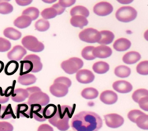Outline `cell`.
Returning a JSON list of instances; mask_svg holds the SVG:
<instances>
[{"mask_svg":"<svg viewBox=\"0 0 148 131\" xmlns=\"http://www.w3.org/2000/svg\"><path fill=\"white\" fill-rule=\"evenodd\" d=\"M9 1H3L0 3V14H8L11 13L13 10V7L11 4L8 3Z\"/></svg>","mask_w":148,"mask_h":131,"instance_id":"obj_40","label":"cell"},{"mask_svg":"<svg viewBox=\"0 0 148 131\" xmlns=\"http://www.w3.org/2000/svg\"><path fill=\"white\" fill-rule=\"evenodd\" d=\"M12 117L14 118H16L11 105L9 104L8 106H2L0 104V119H9Z\"/></svg>","mask_w":148,"mask_h":131,"instance_id":"obj_22","label":"cell"},{"mask_svg":"<svg viewBox=\"0 0 148 131\" xmlns=\"http://www.w3.org/2000/svg\"><path fill=\"white\" fill-rule=\"evenodd\" d=\"M14 127L11 124L6 121H0V131H13Z\"/></svg>","mask_w":148,"mask_h":131,"instance_id":"obj_44","label":"cell"},{"mask_svg":"<svg viewBox=\"0 0 148 131\" xmlns=\"http://www.w3.org/2000/svg\"><path fill=\"white\" fill-rule=\"evenodd\" d=\"M100 100L103 103L107 105L114 104L118 100L116 93L111 90H106L101 94Z\"/></svg>","mask_w":148,"mask_h":131,"instance_id":"obj_16","label":"cell"},{"mask_svg":"<svg viewBox=\"0 0 148 131\" xmlns=\"http://www.w3.org/2000/svg\"><path fill=\"white\" fill-rule=\"evenodd\" d=\"M99 93L95 88L89 87L83 89L81 93L82 97L87 100H92L98 97Z\"/></svg>","mask_w":148,"mask_h":131,"instance_id":"obj_30","label":"cell"},{"mask_svg":"<svg viewBox=\"0 0 148 131\" xmlns=\"http://www.w3.org/2000/svg\"><path fill=\"white\" fill-rule=\"evenodd\" d=\"M138 103L141 109L144 111H148V96L142 98Z\"/></svg>","mask_w":148,"mask_h":131,"instance_id":"obj_46","label":"cell"},{"mask_svg":"<svg viewBox=\"0 0 148 131\" xmlns=\"http://www.w3.org/2000/svg\"><path fill=\"white\" fill-rule=\"evenodd\" d=\"M135 123L139 128L145 130L148 129V115L145 114L140 116L135 121Z\"/></svg>","mask_w":148,"mask_h":131,"instance_id":"obj_36","label":"cell"},{"mask_svg":"<svg viewBox=\"0 0 148 131\" xmlns=\"http://www.w3.org/2000/svg\"><path fill=\"white\" fill-rule=\"evenodd\" d=\"M22 44L25 49L34 52H39L45 49V46L32 35H27L22 39Z\"/></svg>","mask_w":148,"mask_h":131,"instance_id":"obj_6","label":"cell"},{"mask_svg":"<svg viewBox=\"0 0 148 131\" xmlns=\"http://www.w3.org/2000/svg\"><path fill=\"white\" fill-rule=\"evenodd\" d=\"M37 79L34 75L27 73L20 75L18 78V82L23 86H29L36 82Z\"/></svg>","mask_w":148,"mask_h":131,"instance_id":"obj_26","label":"cell"},{"mask_svg":"<svg viewBox=\"0 0 148 131\" xmlns=\"http://www.w3.org/2000/svg\"><path fill=\"white\" fill-rule=\"evenodd\" d=\"M18 63L15 61H10L7 64L5 68L4 72L8 75H11L14 74L18 70Z\"/></svg>","mask_w":148,"mask_h":131,"instance_id":"obj_33","label":"cell"},{"mask_svg":"<svg viewBox=\"0 0 148 131\" xmlns=\"http://www.w3.org/2000/svg\"><path fill=\"white\" fill-rule=\"evenodd\" d=\"M148 96V91L145 89L141 88L135 91L132 95V98L136 103L142 98Z\"/></svg>","mask_w":148,"mask_h":131,"instance_id":"obj_39","label":"cell"},{"mask_svg":"<svg viewBox=\"0 0 148 131\" xmlns=\"http://www.w3.org/2000/svg\"><path fill=\"white\" fill-rule=\"evenodd\" d=\"M83 62L80 58L72 57L64 61L61 64V68L66 73L73 74L76 73L83 66Z\"/></svg>","mask_w":148,"mask_h":131,"instance_id":"obj_5","label":"cell"},{"mask_svg":"<svg viewBox=\"0 0 148 131\" xmlns=\"http://www.w3.org/2000/svg\"><path fill=\"white\" fill-rule=\"evenodd\" d=\"M49 91L56 97H62L68 94V87L63 84L55 83L50 87Z\"/></svg>","mask_w":148,"mask_h":131,"instance_id":"obj_13","label":"cell"},{"mask_svg":"<svg viewBox=\"0 0 148 131\" xmlns=\"http://www.w3.org/2000/svg\"><path fill=\"white\" fill-rule=\"evenodd\" d=\"M36 29L39 32H45L49 29L50 24L48 20L45 19H40L35 24Z\"/></svg>","mask_w":148,"mask_h":131,"instance_id":"obj_35","label":"cell"},{"mask_svg":"<svg viewBox=\"0 0 148 131\" xmlns=\"http://www.w3.org/2000/svg\"><path fill=\"white\" fill-rule=\"evenodd\" d=\"M131 42L128 39L121 38L116 40L113 43V48L118 51H125L129 49Z\"/></svg>","mask_w":148,"mask_h":131,"instance_id":"obj_20","label":"cell"},{"mask_svg":"<svg viewBox=\"0 0 148 131\" xmlns=\"http://www.w3.org/2000/svg\"><path fill=\"white\" fill-rule=\"evenodd\" d=\"M72 17L75 16H82L87 18L90 15V12L86 7L82 5H77L73 7L70 11Z\"/></svg>","mask_w":148,"mask_h":131,"instance_id":"obj_29","label":"cell"},{"mask_svg":"<svg viewBox=\"0 0 148 131\" xmlns=\"http://www.w3.org/2000/svg\"><path fill=\"white\" fill-rule=\"evenodd\" d=\"M74 111L73 107L58 105L56 113L52 118L48 119V121L60 131H66L70 127L69 119L72 117Z\"/></svg>","mask_w":148,"mask_h":131,"instance_id":"obj_2","label":"cell"},{"mask_svg":"<svg viewBox=\"0 0 148 131\" xmlns=\"http://www.w3.org/2000/svg\"><path fill=\"white\" fill-rule=\"evenodd\" d=\"M26 90H27L28 92L29 96L31 94H33V93L36 92L41 91V89L38 87H29V88H27Z\"/></svg>","mask_w":148,"mask_h":131,"instance_id":"obj_52","label":"cell"},{"mask_svg":"<svg viewBox=\"0 0 148 131\" xmlns=\"http://www.w3.org/2000/svg\"><path fill=\"white\" fill-rule=\"evenodd\" d=\"M20 63V75L27 74L31 72L37 73L41 71L42 68L40 57L35 54L28 55Z\"/></svg>","mask_w":148,"mask_h":131,"instance_id":"obj_3","label":"cell"},{"mask_svg":"<svg viewBox=\"0 0 148 131\" xmlns=\"http://www.w3.org/2000/svg\"><path fill=\"white\" fill-rule=\"evenodd\" d=\"M118 1L121 3V4H128L132 3L133 1H129V0H128V1Z\"/></svg>","mask_w":148,"mask_h":131,"instance_id":"obj_53","label":"cell"},{"mask_svg":"<svg viewBox=\"0 0 148 131\" xmlns=\"http://www.w3.org/2000/svg\"><path fill=\"white\" fill-rule=\"evenodd\" d=\"M137 12L134 8L129 6H123L116 11V18L119 21L128 22L136 18Z\"/></svg>","mask_w":148,"mask_h":131,"instance_id":"obj_4","label":"cell"},{"mask_svg":"<svg viewBox=\"0 0 148 131\" xmlns=\"http://www.w3.org/2000/svg\"><path fill=\"white\" fill-rule=\"evenodd\" d=\"M92 53L96 58H105L111 56L112 54V50L109 47L101 45L95 48Z\"/></svg>","mask_w":148,"mask_h":131,"instance_id":"obj_15","label":"cell"},{"mask_svg":"<svg viewBox=\"0 0 148 131\" xmlns=\"http://www.w3.org/2000/svg\"><path fill=\"white\" fill-rule=\"evenodd\" d=\"M57 111V107L54 104H49L43 108V115L45 119H49L56 114Z\"/></svg>","mask_w":148,"mask_h":131,"instance_id":"obj_32","label":"cell"},{"mask_svg":"<svg viewBox=\"0 0 148 131\" xmlns=\"http://www.w3.org/2000/svg\"><path fill=\"white\" fill-rule=\"evenodd\" d=\"M4 36L10 39L17 41L20 39L22 36V33L17 29L12 27H8L3 31Z\"/></svg>","mask_w":148,"mask_h":131,"instance_id":"obj_27","label":"cell"},{"mask_svg":"<svg viewBox=\"0 0 148 131\" xmlns=\"http://www.w3.org/2000/svg\"><path fill=\"white\" fill-rule=\"evenodd\" d=\"M52 7L56 10L57 12L58 15H60L62 14L65 10V8L61 7L58 3L54 4Z\"/></svg>","mask_w":148,"mask_h":131,"instance_id":"obj_49","label":"cell"},{"mask_svg":"<svg viewBox=\"0 0 148 131\" xmlns=\"http://www.w3.org/2000/svg\"><path fill=\"white\" fill-rule=\"evenodd\" d=\"M31 107V113L30 118H34L37 121L42 122L46 119L44 117L43 115V108L39 105H32Z\"/></svg>","mask_w":148,"mask_h":131,"instance_id":"obj_17","label":"cell"},{"mask_svg":"<svg viewBox=\"0 0 148 131\" xmlns=\"http://www.w3.org/2000/svg\"><path fill=\"white\" fill-rule=\"evenodd\" d=\"M56 1H53V0H46V1H42L43 2H45V3H48V4H51V3H54V2Z\"/></svg>","mask_w":148,"mask_h":131,"instance_id":"obj_55","label":"cell"},{"mask_svg":"<svg viewBox=\"0 0 148 131\" xmlns=\"http://www.w3.org/2000/svg\"><path fill=\"white\" fill-rule=\"evenodd\" d=\"M40 14L44 19L47 20L55 18L58 15V13L55 9L51 7L43 10Z\"/></svg>","mask_w":148,"mask_h":131,"instance_id":"obj_38","label":"cell"},{"mask_svg":"<svg viewBox=\"0 0 148 131\" xmlns=\"http://www.w3.org/2000/svg\"><path fill=\"white\" fill-rule=\"evenodd\" d=\"M113 88L116 92L121 94H127L130 92L133 86L130 83L125 80H118L113 83Z\"/></svg>","mask_w":148,"mask_h":131,"instance_id":"obj_14","label":"cell"},{"mask_svg":"<svg viewBox=\"0 0 148 131\" xmlns=\"http://www.w3.org/2000/svg\"><path fill=\"white\" fill-rule=\"evenodd\" d=\"M70 23L72 26L76 27L83 29L88 23L86 18L82 16H75L72 17L70 19Z\"/></svg>","mask_w":148,"mask_h":131,"instance_id":"obj_24","label":"cell"},{"mask_svg":"<svg viewBox=\"0 0 148 131\" xmlns=\"http://www.w3.org/2000/svg\"><path fill=\"white\" fill-rule=\"evenodd\" d=\"M29 96V95L26 89L19 88L14 90L10 97L14 102L19 103L25 100Z\"/></svg>","mask_w":148,"mask_h":131,"instance_id":"obj_18","label":"cell"},{"mask_svg":"<svg viewBox=\"0 0 148 131\" xmlns=\"http://www.w3.org/2000/svg\"><path fill=\"white\" fill-rule=\"evenodd\" d=\"M55 83L63 84L66 86L68 88L70 87L71 85V80L69 78L64 77H61L57 78L54 81V83Z\"/></svg>","mask_w":148,"mask_h":131,"instance_id":"obj_45","label":"cell"},{"mask_svg":"<svg viewBox=\"0 0 148 131\" xmlns=\"http://www.w3.org/2000/svg\"><path fill=\"white\" fill-rule=\"evenodd\" d=\"M95 47L92 46H88L83 49L82 52V56L84 59L86 60H92L96 57L93 56L92 52Z\"/></svg>","mask_w":148,"mask_h":131,"instance_id":"obj_37","label":"cell"},{"mask_svg":"<svg viewBox=\"0 0 148 131\" xmlns=\"http://www.w3.org/2000/svg\"><path fill=\"white\" fill-rule=\"evenodd\" d=\"M136 71L139 74L142 75H147L148 74V61H143L139 63L136 67Z\"/></svg>","mask_w":148,"mask_h":131,"instance_id":"obj_41","label":"cell"},{"mask_svg":"<svg viewBox=\"0 0 148 131\" xmlns=\"http://www.w3.org/2000/svg\"><path fill=\"white\" fill-rule=\"evenodd\" d=\"M131 72L130 69L125 65H121L117 67L114 69V74L120 78H126L129 77Z\"/></svg>","mask_w":148,"mask_h":131,"instance_id":"obj_31","label":"cell"},{"mask_svg":"<svg viewBox=\"0 0 148 131\" xmlns=\"http://www.w3.org/2000/svg\"><path fill=\"white\" fill-rule=\"evenodd\" d=\"M32 20L31 18L26 16L22 15L16 19L14 22V24L17 28L23 29L30 26Z\"/></svg>","mask_w":148,"mask_h":131,"instance_id":"obj_23","label":"cell"},{"mask_svg":"<svg viewBox=\"0 0 148 131\" xmlns=\"http://www.w3.org/2000/svg\"><path fill=\"white\" fill-rule=\"evenodd\" d=\"M11 44L10 41L3 38L0 37V52H5L10 50Z\"/></svg>","mask_w":148,"mask_h":131,"instance_id":"obj_42","label":"cell"},{"mask_svg":"<svg viewBox=\"0 0 148 131\" xmlns=\"http://www.w3.org/2000/svg\"><path fill=\"white\" fill-rule=\"evenodd\" d=\"M112 4L107 2L103 1L97 3L94 6L93 12L100 16H105L110 14L113 11Z\"/></svg>","mask_w":148,"mask_h":131,"instance_id":"obj_10","label":"cell"},{"mask_svg":"<svg viewBox=\"0 0 148 131\" xmlns=\"http://www.w3.org/2000/svg\"><path fill=\"white\" fill-rule=\"evenodd\" d=\"M145 114L144 113L138 110H131L128 113V119L133 122L135 123V121L136 119L140 116Z\"/></svg>","mask_w":148,"mask_h":131,"instance_id":"obj_43","label":"cell"},{"mask_svg":"<svg viewBox=\"0 0 148 131\" xmlns=\"http://www.w3.org/2000/svg\"><path fill=\"white\" fill-rule=\"evenodd\" d=\"M27 103L29 105H39L41 106L47 105L50 102L49 96L42 91L36 92L30 95Z\"/></svg>","mask_w":148,"mask_h":131,"instance_id":"obj_8","label":"cell"},{"mask_svg":"<svg viewBox=\"0 0 148 131\" xmlns=\"http://www.w3.org/2000/svg\"><path fill=\"white\" fill-rule=\"evenodd\" d=\"M16 3L20 6H24L29 5L32 2V0H16Z\"/></svg>","mask_w":148,"mask_h":131,"instance_id":"obj_51","label":"cell"},{"mask_svg":"<svg viewBox=\"0 0 148 131\" xmlns=\"http://www.w3.org/2000/svg\"><path fill=\"white\" fill-rule=\"evenodd\" d=\"M105 123L108 127L116 128L123 125L124 118L121 116L116 113H111L104 116Z\"/></svg>","mask_w":148,"mask_h":131,"instance_id":"obj_9","label":"cell"},{"mask_svg":"<svg viewBox=\"0 0 148 131\" xmlns=\"http://www.w3.org/2000/svg\"><path fill=\"white\" fill-rule=\"evenodd\" d=\"M75 2V0H60L58 3L61 7L65 8L73 5Z\"/></svg>","mask_w":148,"mask_h":131,"instance_id":"obj_47","label":"cell"},{"mask_svg":"<svg viewBox=\"0 0 148 131\" xmlns=\"http://www.w3.org/2000/svg\"><path fill=\"white\" fill-rule=\"evenodd\" d=\"M71 124L75 131H98L102 127L103 121L95 113L82 111L74 116Z\"/></svg>","mask_w":148,"mask_h":131,"instance_id":"obj_1","label":"cell"},{"mask_svg":"<svg viewBox=\"0 0 148 131\" xmlns=\"http://www.w3.org/2000/svg\"><path fill=\"white\" fill-rule=\"evenodd\" d=\"M141 58L140 54L135 51L127 52L123 57V61L127 64H133L137 62Z\"/></svg>","mask_w":148,"mask_h":131,"instance_id":"obj_21","label":"cell"},{"mask_svg":"<svg viewBox=\"0 0 148 131\" xmlns=\"http://www.w3.org/2000/svg\"><path fill=\"white\" fill-rule=\"evenodd\" d=\"M26 54L25 48L22 46L17 45L15 46L11 51L8 53L7 56L10 60L18 61L21 60Z\"/></svg>","mask_w":148,"mask_h":131,"instance_id":"obj_11","label":"cell"},{"mask_svg":"<svg viewBox=\"0 0 148 131\" xmlns=\"http://www.w3.org/2000/svg\"><path fill=\"white\" fill-rule=\"evenodd\" d=\"M95 76L92 72L87 69L79 70L76 74V79L79 82L87 84L92 82Z\"/></svg>","mask_w":148,"mask_h":131,"instance_id":"obj_12","label":"cell"},{"mask_svg":"<svg viewBox=\"0 0 148 131\" xmlns=\"http://www.w3.org/2000/svg\"><path fill=\"white\" fill-rule=\"evenodd\" d=\"M80 39L89 43L98 42L101 38L100 33L97 29L92 28L86 29L79 33Z\"/></svg>","mask_w":148,"mask_h":131,"instance_id":"obj_7","label":"cell"},{"mask_svg":"<svg viewBox=\"0 0 148 131\" xmlns=\"http://www.w3.org/2000/svg\"><path fill=\"white\" fill-rule=\"evenodd\" d=\"M3 67H4V64L3 62L0 61V73L2 72V70H3Z\"/></svg>","mask_w":148,"mask_h":131,"instance_id":"obj_54","label":"cell"},{"mask_svg":"<svg viewBox=\"0 0 148 131\" xmlns=\"http://www.w3.org/2000/svg\"><path fill=\"white\" fill-rule=\"evenodd\" d=\"M9 97L5 95V90L0 87V104L6 103L9 101Z\"/></svg>","mask_w":148,"mask_h":131,"instance_id":"obj_48","label":"cell"},{"mask_svg":"<svg viewBox=\"0 0 148 131\" xmlns=\"http://www.w3.org/2000/svg\"><path fill=\"white\" fill-rule=\"evenodd\" d=\"M38 131H54V130L48 124H44L39 126Z\"/></svg>","mask_w":148,"mask_h":131,"instance_id":"obj_50","label":"cell"},{"mask_svg":"<svg viewBox=\"0 0 148 131\" xmlns=\"http://www.w3.org/2000/svg\"><path fill=\"white\" fill-rule=\"evenodd\" d=\"M22 15L29 17L32 21L36 20L38 18L39 15V11L37 8L30 7L23 11Z\"/></svg>","mask_w":148,"mask_h":131,"instance_id":"obj_34","label":"cell"},{"mask_svg":"<svg viewBox=\"0 0 148 131\" xmlns=\"http://www.w3.org/2000/svg\"><path fill=\"white\" fill-rule=\"evenodd\" d=\"M99 33L101 35V38L98 42L99 44L108 45L113 42L114 35L112 32L109 31H102Z\"/></svg>","mask_w":148,"mask_h":131,"instance_id":"obj_25","label":"cell"},{"mask_svg":"<svg viewBox=\"0 0 148 131\" xmlns=\"http://www.w3.org/2000/svg\"><path fill=\"white\" fill-rule=\"evenodd\" d=\"M109 65L106 62L99 61L95 63L92 66V69L98 74H104L109 70Z\"/></svg>","mask_w":148,"mask_h":131,"instance_id":"obj_28","label":"cell"},{"mask_svg":"<svg viewBox=\"0 0 148 131\" xmlns=\"http://www.w3.org/2000/svg\"><path fill=\"white\" fill-rule=\"evenodd\" d=\"M16 112L17 118L20 117L30 118L31 107L26 102L18 104L16 107Z\"/></svg>","mask_w":148,"mask_h":131,"instance_id":"obj_19","label":"cell"}]
</instances>
